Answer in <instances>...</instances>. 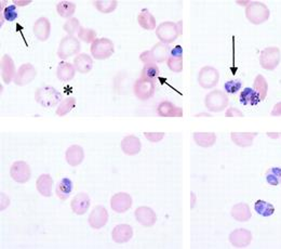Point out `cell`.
I'll use <instances>...</instances> for the list:
<instances>
[{"label": "cell", "mask_w": 281, "mask_h": 249, "mask_svg": "<svg viewBox=\"0 0 281 249\" xmlns=\"http://www.w3.org/2000/svg\"><path fill=\"white\" fill-rule=\"evenodd\" d=\"M108 211L105 207L95 206L89 215V225L94 230H100L105 227L108 221Z\"/></svg>", "instance_id": "obj_11"}, {"label": "cell", "mask_w": 281, "mask_h": 249, "mask_svg": "<svg viewBox=\"0 0 281 249\" xmlns=\"http://www.w3.org/2000/svg\"><path fill=\"white\" fill-rule=\"evenodd\" d=\"M167 65L170 68V71L173 73H181L183 71V57L169 55L167 60Z\"/></svg>", "instance_id": "obj_42"}, {"label": "cell", "mask_w": 281, "mask_h": 249, "mask_svg": "<svg viewBox=\"0 0 281 249\" xmlns=\"http://www.w3.org/2000/svg\"><path fill=\"white\" fill-rule=\"evenodd\" d=\"M112 237L117 244H124L133 237V229L129 224H118L114 228Z\"/></svg>", "instance_id": "obj_16"}, {"label": "cell", "mask_w": 281, "mask_h": 249, "mask_svg": "<svg viewBox=\"0 0 281 249\" xmlns=\"http://www.w3.org/2000/svg\"><path fill=\"white\" fill-rule=\"evenodd\" d=\"M91 55L96 60H106L111 57L115 52V46L111 39L97 38L93 44H91Z\"/></svg>", "instance_id": "obj_4"}, {"label": "cell", "mask_w": 281, "mask_h": 249, "mask_svg": "<svg viewBox=\"0 0 281 249\" xmlns=\"http://www.w3.org/2000/svg\"><path fill=\"white\" fill-rule=\"evenodd\" d=\"M134 96L141 101H146L155 94V80L140 77L133 86Z\"/></svg>", "instance_id": "obj_8"}, {"label": "cell", "mask_w": 281, "mask_h": 249, "mask_svg": "<svg viewBox=\"0 0 281 249\" xmlns=\"http://www.w3.org/2000/svg\"><path fill=\"white\" fill-rule=\"evenodd\" d=\"M257 136L256 132H232V141L240 148L251 147L253 143L254 138Z\"/></svg>", "instance_id": "obj_27"}, {"label": "cell", "mask_w": 281, "mask_h": 249, "mask_svg": "<svg viewBox=\"0 0 281 249\" xmlns=\"http://www.w3.org/2000/svg\"><path fill=\"white\" fill-rule=\"evenodd\" d=\"M156 35L159 38L160 43L163 44H172L174 43L176 38L180 36L179 30H177V24L174 22H163L156 28Z\"/></svg>", "instance_id": "obj_7"}, {"label": "cell", "mask_w": 281, "mask_h": 249, "mask_svg": "<svg viewBox=\"0 0 281 249\" xmlns=\"http://www.w3.org/2000/svg\"><path fill=\"white\" fill-rule=\"evenodd\" d=\"M137 22L143 30L152 31L156 28V19L147 9H143L139 16H137Z\"/></svg>", "instance_id": "obj_32"}, {"label": "cell", "mask_w": 281, "mask_h": 249, "mask_svg": "<svg viewBox=\"0 0 281 249\" xmlns=\"http://www.w3.org/2000/svg\"><path fill=\"white\" fill-rule=\"evenodd\" d=\"M228 240L235 248H245L250 245L252 234L245 229H236L229 234Z\"/></svg>", "instance_id": "obj_13"}, {"label": "cell", "mask_w": 281, "mask_h": 249, "mask_svg": "<svg viewBox=\"0 0 281 249\" xmlns=\"http://www.w3.org/2000/svg\"><path fill=\"white\" fill-rule=\"evenodd\" d=\"M80 27L81 26H80L79 20L76 19V17H71V19H68L64 23V25H63V30H64L68 35H71V36H74L75 33H78Z\"/></svg>", "instance_id": "obj_41"}, {"label": "cell", "mask_w": 281, "mask_h": 249, "mask_svg": "<svg viewBox=\"0 0 281 249\" xmlns=\"http://www.w3.org/2000/svg\"><path fill=\"white\" fill-rule=\"evenodd\" d=\"M33 31L39 42H45V40H48L51 33V23L49 19L43 16L39 17L33 26Z\"/></svg>", "instance_id": "obj_18"}, {"label": "cell", "mask_w": 281, "mask_h": 249, "mask_svg": "<svg viewBox=\"0 0 281 249\" xmlns=\"http://www.w3.org/2000/svg\"><path fill=\"white\" fill-rule=\"evenodd\" d=\"M91 200L87 193H79L73 199L71 202V208L74 213L78 216H82L89 210Z\"/></svg>", "instance_id": "obj_17"}, {"label": "cell", "mask_w": 281, "mask_h": 249, "mask_svg": "<svg viewBox=\"0 0 281 249\" xmlns=\"http://www.w3.org/2000/svg\"><path fill=\"white\" fill-rule=\"evenodd\" d=\"M254 90L259 94L261 101H264L267 97V91H268V84L266 82V79L264 78L262 75H257L254 79Z\"/></svg>", "instance_id": "obj_37"}, {"label": "cell", "mask_w": 281, "mask_h": 249, "mask_svg": "<svg viewBox=\"0 0 281 249\" xmlns=\"http://www.w3.org/2000/svg\"><path fill=\"white\" fill-rule=\"evenodd\" d=\"M78 39L82 40L85 44H93L96 38V32L91 30V28H85V27H80V30L77 33Z\"/></svg>", "instance_id": "obj_39"}, {"label": "cell", "mask_w": 281, "mask_h": 249, "mask_svg": "<svg viewBox=\"0 0 281 249\" xmlns=\"http://www.w3.org/2000/svg\"><path fill=\"white\" fill-rule=\"evenodd\" d=\"M144 136L150 142L157 143L162 140L164 137V133L163 132H145Z\"/></svg>", "instance_id": "obj_45"}, {"label": "cell", "mask_w": 281, "mask_h": 249, "mask_svg": "<svg viewBox=\"0 0 281 249\" xmlns=\"http://www.w3.org/2000/svg\"><path fill=\"white\" fill-rule=\"evenodd\" d=\"M182 25H183V22H182V21H180L179 23H177V30H179L180 35H182Z\"/></svg>", "instance_id": "obj_48"}, {"label": "cell", "mask_w": 281, "mask_h": 249, "mask_svg": "<svg viewBox=\"0 0 281 249\" xmlns=\"http://www.w3.org/2000/svg\"><path fill=\"white\" fill-rule=\"evenodd\" d=\"M56 11L60 16L71 19L76 11V3L72 1H60L56 4Z\"/></svg>", "instance_id": "obj_33"}, {"label": "cell", "mask_w": 281, "mask_h": 249, "mask_svg": "<svg viewBox=\"0 0 281 249\" xmlns=\"http://www.w3.org/2000/svg\"><path fill=\"white\" fill-rule=\"evenodd\" d=\"M132 206V198L130 194L120 192L113 195L111 199V207L114 211L117 213H123L128 211Z\"/></svg>", "instance_id": "obj_14"}, {"label": "cell", "mask_w": 281, "mask_h": 249, "mask_svg": "<svg viewBox=\"0 0 281 249\" xmlns=\"http://www.w3.org/2000/svg\"><path fill=\"white\" fill-rule=\"evenodd\" d=\"M3 16H4L5 21H8V22L15 21L16 17H18V12H16L15 5L13 4L8 5V7L5 8L3 11Z\"/></svg>", "instance_id": "obj_44"}, {"label": "cell", "mask_w": 281, "mask_h": 249, "mask_svg": "<svg viewBox=\"0 0 281 249\" xmlns=\"http://www.w3.org/2000/svg\"><path fill=\"white\" fill-rule=\"evenodd\" d=\"M83 158H84L83 149L80 146H77V144L68 148L65 153V159L67 161V164L71 165L72 167L79 166L83 161Z\"/></svg>", "instance_id": "obj_21"}, {"label": "cell", "mask_w": 281, "mask_h": 249, "mask_svg": "<svg viewBox=\"0 0 281 249\" xmlns=\"http://www.w3.org/2000/svg\"><path fill=\"white\" fill-rule=\"evenodd\" d=\"M272 116H281V102H278L271 112Z\"/></svg>", "instance_id": "obj_47"}, {"label": "cell", "mask_w": 281, "mask_h": 249, "mask_svg": "<svg viewBox=\"0 0 281 249\" xmlns=\"http://www.w3.org/2000/svg\"><path fill=\"white\" fill-rule=\"evenodd\" d=\"M241 86L242 84L240 80H228V82H226V84L224 85V88L227 94L234 95L237 94V92L241 89Z\"/></svg>", "instance_id": "obj_43"}, {"label": "cell", "mask_w": 281, "mask_h": 249, "mask_svg": "<svg viewBox=\"0 0 281 249\" xmlns=\"http://www.w3.org/2000/svg\"><path fill=\"white\" fill-rule=\"evenodd\" d=\"M232 217L239 222L249 221L252 217L250 206L245 202H238L232 208Z\"/></svg>", "instance_id": "obj_26"}, {"label": "cell", "mask_w": 281, "mask_h": 249, "mask_svg": "<svg viewBox=\"0 0 281 249\" xmlns=\"http://www.w3.org/2000/svg\"><path fill=\"white\" fill-rule=\"evenodd\" d=\"M266 181L269 185L273 187H278L281 184V168L279 167H272L266 171Z\"/></svg>", "instance_id": "obj_38"}, {"label": "cell", "mask_w": 281, "mask_h": 249, "mask_svg": "<svg viewBox=\"0 0 281 249\" xmlns=\"http://www.w3.org/2000/svg\"><path fill=\"white\" fill-rule=\"evenodd\" d=\"M281 60V52L277 47L265 48L260 55V64L266 71H274Z\"/></svg>", "instance_id": "obj_6"}, {"label": "cell", "mask_w": 281, "mask_h": 249, "mask_svg": "<svg viewBox=\"0 0 281 249\" xmlns=\"http://www.w3.org/2000/svg\"><path fill=\"white\" fill-rule=\"evenodd\" d=\"M10 176L15 182L24 184L30 181V179L32 177L31 167L23 160L15 161L10 168Z\"/></svg>", "instance_id": "obj_10"}, {"label": "cell", "mask_w": 281, "mask_h": 249, "mask_svg": "<svg viewBox=\"0 0 281 249\" xmlns=\"http://www.w3.org/2000/svg\"><path fill=\"white\" fill-rule=\"evenodd\" d=\"M220 82V73L212 66H203L198 75V83L203 89H212Z\"/></svg>", "instance_id": "obj_9"}, {"label": "cell", "mask_w": 281, "mask_h": 249, "mask_svg": "<svg viewBox=\"0 0 281 249\" xmlns=\"http://www.w3.org/2000/svg\"><path fill=\"white\" fill-rule=\"evenodd\" d=\"M239 100L245 106L246 105L255 106L261 102L259 94H257V92L252 88H245L244 90L240 92Z\"/></svg>", "instance_id": "obj_31"}, {"label": "cell", "mask_w": 281, "mask_h": 249, "mask_svg": "<svg viewBox=\"0 0 281 249\" xmlns=\"http://www.w3.org/2000/svg\"><path fill=\"white\" fill-rule=\"evenodd\" d=\"M36 75L37 72L35 67L31 63H25V64H22L18 69L13 82L16 86H25L32 83L35 79Z\"/></svg>", "instance_id": "obj_12"}, {"label": "cell", "mask_w": 281, "mask_h": 249, "mask_svg": "<svg viewBox=\"0 0 281 249\" xmlns=\"http://www.w3.org/2000/svg\"><path fill=\"white\" fill-rule=\"evenodd\" d=\"M35 100L43 107H55L62 100L61 92L51 86H44L37 88L35 92Z\"/></svg>", "instance_id": "obj_2"}, {"label": "cell", "mask_w": 281, "mask_h": 249, "mask_svg": "<svg viewBox=\"0 0 281 249\" xmlns=\"http://www.w3.org/2000/svg\"><path fill=\"white\" fill-rule=\"evenodd\" d=\"M76 106V99L74 97H68L66 99L63 100L60 104L59 106L56 108V112L55 114L57 116H65L66 114L70 113L72 109Z\"/></svg>", "instance_id": "obj_36"}, {"label": "cell", "mask_w": 281, "mask_h": 249, "mask_svg": "<svg viewBox=\"0 0 281 249\" xmlns=\"http://www.w3.org/2000/svg\"><path fill=\"white\" fill-rule=\"evenodd\" d=\"M142 144L140 139L135 136H127L121 141V149L125 155L134 156L141 152Z\"/></svg>", "instance_id": "obj_20"}, {"label": "cell", "mask_w": 281, "mask_h": 249, "mask_svg": "<svg viewBox=\"0 0 281 249\" xmlns=\"http://www.w3.org/2000/svg\"><path fill=\"white\" fill-rule=\"evenodd\" d=\"M80 49H81L80 40L75 36L67 35V36L62 38L61 40L59 49H57V55H59L60 59L66 60L68 57L78 54Z\"/></svg>", "instance_id": "obj_5"}, {"label": "cell", "mask_w": 281, "mask_h": 249, "mask_svg": "<svg viewBox=\"0 0 281 249\" xmlns=\"http://www.w3.org/2000/svg\"><path fill=\"white\" fill-rule=\"evenodd\" d=\"M76 75V69L74 67V64L70 62L63 61L61 62L56 69V77L59 78L61 82H71L74 79Z\"/></svg>", "instance_id": "obj_25"}, {"label": "cell", "mask_w": 281, "mask_h": 249, "mask_svg": "<svg viewBox=\"0 0 281 249\" xmlns=\"http://www.w3.org/2000/svg\"><path fill=\"white\" fill-rule=\"evenodd\" d=\"M134 216H135L136 221L140 224H142L143 227H146V228L153 227V225L157 221L156 213H155V211L152 209V208L146 207V206H141L139 208H136Z\"/></svg>", "instance_id": "obj_15"}, {"label": "cell", "mask_w": 281, "mask_h": 249, "mask_svg": "<svg viewBox=\"0 0 281 249\" xmlns=\"http://www.w3.org/2000/svg\"><path fill=\"white\" fill-rule=\"evenodd\" d=\"M159 73L160 71L156 63H147L142 69L141 77L155 80V78H157L159 76Z\"/></svg>", "instance_id": "obj_40"}, {"label": "cell", "mask_w": 281, "mask_h": 249, "mask_svg": "<svg viewBox=\"0 0 281 249\" xmlns=\"http://www.w3.org/2000/svg\"><path fill=\"white\" fill-rule=\"evenodd\" d=\"M193 138L197 146L201 148L213 147L216 141V136L213 132H195Z\"/></svg>", "instance_id": "obj_30"}, {"label": "cell", "mask_w": 281, "mask_h": 249, "mask_svg": "<svg viewBox=\"0 0 281 249\" xmlns=\"http://www.w3.org/2000/svg\"><path fill=\"white\" fill-rule=\"evenodd\" d=\"M151 53L153 55V59L156 63H162L164 61L168 60L169 53H170V48L169 45L163 44V43H158L154 46L152 48Z\"/></svg>", "instance_id": "obj_29"}, {"label": "cell", "mask_w": 281, "mask_h": 249, "mask_svg": "<svg viewBox=\"0 0 281 249\" xmlns=\"http://www.w3.org/2000/svg\"><path fill=\"white\" fill-rule=\"evenodd\" d=\"M157 113L159 116L161 117H182L183 116V109L174 105L173 103L169 101H163L158 105Z\"/></svg>", "instance_id": "obj_22"}, {"label": "cell", "mask_w": 281, "mask_h": 249, "mask_svg": "<svg viewBox=\"0 0 281 249\" xmlns=\"http://www.w3.org/2000/svg\"><path fill=\"white\" fill-rule=\"evenodd\" d=\"M229 99L228 96L225 92L221 90H212L205 96L204 99V105L206 109L213 113H219L224 111L228 106Z\"/></svg>", "instance_id": "obj_3"}, {"label": "cell", "mask_w": 281, "mask_h": 249, "mask_svg": "<svg viewBox=\"0 0 281 249\" xmlns=\"http://www.w3.org/2000/svg\"><path fill=\"white\" fill-rule=\"evenodd\" d=\"M271 12L265 3L261 1H251L245 8V17L250 23L254 25H260L265 23Z\"/></svg>", "instance_id": "obj_1"}, {"label": "cell", "mask_w": 281, "mask_h": 249, "mask_svg": "<svg viewBox=\"0 0 281 249\" xmlns=\"http://www.w3.org/2000/svg\"><path fill=\"white\" fill-rule=\"evenodd\" d=\"M94 7L100 11L101 13H112L117 8L118 1L117 0H95L93 2Z\"/></svg>", "instance_id": "obj_35"}, {"label": "cell", "mask_w": 281, "mask_h": 249, "mask_svg": "<svg viewBox=\"0 0 281 249\" xmlns=\"http://www.w3.org/2000/svg\"><path fill=\"white\" fill-rule=\"evenodd\" d=\"M52 187H53V179L51 178L49 173H43L39 176L36 181V189L44 198H50L52 195Z\"/></svg>", "instance_id": "obj_23"}, {"label": "cell", "mask_w": 281, "mask_h": 249, "mask_svg": "<svg viewBox=\"0 0 281 249\" xmlns=\"http://www.w3.org/2000/svg\"><path fill=\"white\" fill-rule=\"evenodd\" d=\"M199 116H202V115H198L197 117H199ZM203 116H210V115L209 114H203Z\"/></svg>", "instance_id": "obj_50"}, {"label": "cell", "mask_w": 281, "mask_h": 249, "mask_svg": "<svg viewBox=\"0 0 281 249\" xmlns=\"http://www.w3.org/2000/svg\"><path fill=\"white\" fill-rule=\"evenodd\" d=\"M226 117H235V116H238V117H243V113L241 111H239L238 108H235V107H229L226 114H225Z\"/></svg>", "instance_id": "obj_46"}, {"label": "cell", "mask_w": 281, "mask_h": 249, "mask_svg": "<svg viewBox=\"0 0 281 249\" xmlns=\"http://www.w3.org/2000/svg\"><path fill=\"white\" fill-rule=\"evenodd\" d=\"M267 135H268L269 137H272V138H274V139H277V138L279 137V135H277V133H274V135H273V133H271V132H268V133H267Z\"/></svg>", "instance_id": "obj_49"}, {"label": "cell", "mask_w": 281, "mask_h": 249, "mask_svg": "<svg viewBox=\"0 0 281 249\" xmlns=\"http://www.w3.org/2000/svg\"><path fill=\"white\" fill-rule=\"evenodd\" d=\"M16 75L15 65L13 60L9 54H4L1 57V77L5 85H9L14 80Z\"/></svg>", "instance_id": "obj_19"}, {"label": "cell", "mask_w": 281, "mask_h": 249, "mask_svg": "<svg viewBox=\"0 0 281 249\" xmlns=\"http://www.w3.org/2000/svg\"><path fill=\"white\" fill-rule=\"evenodd\" d=\"M74 67L78 73L88 74L93 68V60L87 53H79L74 59Z\"/></svg>", "instance_id": "obj_24"}, {"label": "cell", "mask_w": 281, "mask_h": 249, "mask_svg": "<svg viewBox=\"0 0 281 249\" xmlns=\"http://www.w3.org/2000/svg\"><path fill=\"white\" fill-rule=\"evenodd\" d=\"M254 209L262 217H271L275 213V207L263 199H259L254 202Z\"/></svg>", "instance_id": "obj_34"}, {"label": "cell", "mask_w": 281, "mask_h": 249, "mask_svg": "<svg viewBox=\"0 0 281 249\" xmlns=\"http://www.w3.org/2000/svg\"><path fill=\"white\" fill-rule=\"evenodd\" d=\"M74 189L73 181L70 178H63L62 180L57 183L55 188V194L61 200H66L70 198Z\"/></svg>", "instance_id": "obj_28"}]
</instances>
